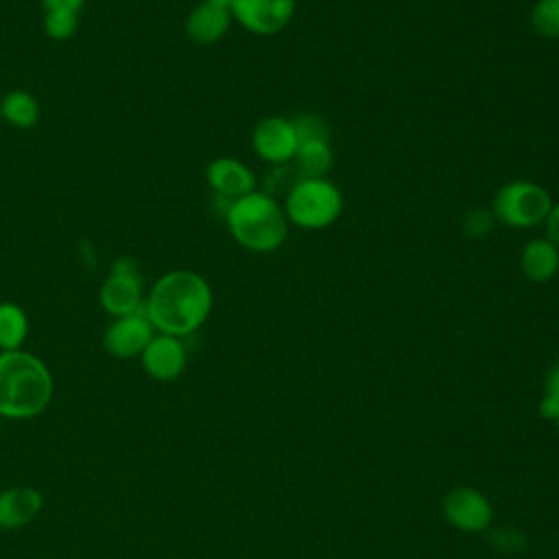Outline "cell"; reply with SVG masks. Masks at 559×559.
Instances as JSON below:
<instances>
[{"label": "cell", "mask_w": 559, "mask_h": 559, "mask_svg": "<svg viewBox=\"0 0 559 559\" xmlns=\"http://www.w3.org/2000/svg\"><path fill=\"white\" fill-rule=\"evenodd\" d=\"M251 146L255 155L271 166H282L293 162L299 146L293 118H284V116L262 118L251 131Z\"/></svg>", "instance_id": "ba28073f"}, {"label": "cell", "mask_w": 559, "mask_h": 559, "mask_svg": "<svg viewBox=\"0 0 559 559\" xmlns=\"http://www.w3.org/2000/svg\"><path fill=\"white\" fill-rule=\"evenodd\" d=\"M205 181L214 197L236 201L255 190L253 170L236 157H216L205 166Z\"/></svg>", "instance_id": "7c38bea8"}, {"label": "cell", "mask_w": 559, "mask_h": 559, "mask_svg": "<svg viewBox=\"0 0 559 559\" xmlns=\"http://www.w3.org/2000/svg\"><path fill=\"white\" fill-rule=\"evenodd\" d=\"M155 328L144 310L116 317L103 332V347L114 358H138L155 336Z\"/></svg>", "instance_id": "30bf717a"}, {"label": "cell", "mask_w": 559, "mask_h": 559, "mask_svg": "<svg viewBox=\"0 0 559 559\" xmlns=\"http://www.w3.org/2000/svg\"><path fill=\"white\" fill-rule=\"evenodd\" d=\"M555 424H557V428H559V417H557V419H555Z\"/></svg>", "instance_id": "4316f807"}, {"label": "cell", "mask_w": 559, "mask_h": 559, "mask_svg": "<svg viewBox=\"0 0 559 559\" xmlns=\"http://www.w3.org/2000/svg\"><path fill=\"white\" fill-rule=\"evenodd\" d=\"M140 362L148 378L159 382L175 380L181 376L188 362L186 343L179 336L157 332L140 354Z\"/></svg>", "instance_id": "8fae6325"}, {"label": "cell", "mask_w": 559, "mask_h": 559, "mask_svg": "<svg viewBox=\"0 0 559 559\" xmlns=\"http://www.w3.org/2000/svg\"><path fill=\"white\" fill-rule=\"evenodd\" d=\"M295 0H231V17L253 35H275L284 31L295 15Z\"/></svg>", "instance_id": "52a82bcc"}, {"label": "cell", "mask_w": 559, "mask_h": 559, "mask_svg": "<svg viewBox=\"0 0 559 559\" xmlns=\"http://www.w3.org/2000/svg\"><path fill=\"white\" fill-rule=\"evenodd\" d=\"M214 293L210 282L190 269H175L159 275L144 297V314L155 332L186 338L210 317Z\"/></svg>", "instance_id": "6da1fadb"}, {"label": "cell", "mask_w": 559, "mask_h": 559, "mask_svg": "<svg viewBox=\"0 0 559 559\" xmlns=\"http://www.w3.org/2000/svg\"><path fill=\"white\" fill-rule=\"evenodd\" d=\"M52 373L39 356L24 349L0 352V417H37L52 402Z\"/></svg>", "instance_id": "7a4b0ae2"}, {"label": "cell", "mask_w": 559, "mask_h": 559, "mask_svg": "<svg viewBox=\"0 0 559 559\" xmlns=\"http://www.w3.org/2000/svg\"><path fill=\"white\" fill-rule=\"evenodd\" d=\"M539 413L544 419H557L559 417V367H555L546 380V391L539 402Z\"/></svg>", "instance_id": "603a6c76"}, {"label": "cell", "mask_w": 559, "mask_h": 559, "mask_svg": "<svg viewBox=\"0 0 559 559\" xmlns=\"http://www.w3.org/2000/svg\"><path fill=\"white\" fill-rule=\"evenodd\" d=\"M343 212V194L325 177H299L288 188L284 214L288 223L301 229H325L338 221Z\"/></svg>", "instance_id": "277c9868"}, {"label": "cell", "mask_w": 559, "mask_h": 559, "mask_svg": "<svg viewBox=\"0 0 559 559\" xmlns=\"http://www.w3.org/2000/svg\"><path fill=\"white\" fill-rule=\"evenodd\" d=\"M85 0H41L44 11H68V13H81Z\"/></svg>", "instance_id": "d4e9b609"}, {"label": "cell", "mask_w": 559, "mask_h": 559, "mask_svg": "<svg viewBox=\"0 0 559 559\" xmlns=\"http://www.w3.org/2000/svg\"><path fill=\"white\" fill-rule=\"evenodd\" d=\"M231 22H234V17H231L229 7L199 2L188 13L183 28H186V35L190 41H194L199 46H212L227 35Z\"/></svg>", "instance_id": "4fadbf2b"}, {"label": "cell", "mask_w": 559, "mask_h": 559, "mask_svg": "<svg viewBox=\"0 0 559 559\" xmlns=\"http://www.w3.org/2000/svg\"><path fill=\"white\" fill-rule=\"evenodd\" d=\"M39 103L26 90H11L0 96V118L20 131H28L39 122Z\"/></svg>", "instance_id": "2e32d148"}, {"label": "cell", "mask_w": 559, "mask_h": 559, "mask_svg": "<svg viewBox=\"0 0 559 559\" xmlns=\"http://www.w3.org/2000/svg\"><path fill=\"white\" fill-rule=\"evenodd\" d=\"M544 227H546V238L559 249V201L552 203V207L544 221Z\"/></svg>", "instance_id": "cb8c5ba5"}, {"label": "cell", "mask_w": 559, "mask_h": 559, "mask_svg": "<svg viewBox=\"0 0 559 559\" xmlns=\"http://www.w3.org/2000/svg\"><path fill=\"white\" fill-rule=\"evenodd\" d=\"M493 223H496V216L491 210L474 207L463 216L461 227L467 238H485L493 229Z\"/></svg>", "instance_id": "44dd1931"}, {"label": "cell", "mask_w": 559, "mask_h": 559, "mask_svg": "<svg viewBox=\"0 0 559 559\" xmlns=\"http://www.w3.org/2000/svg\"><path fill=\"white\" fill-rule=\"evenodd\" d=\"M520 271L528 282H550L559 273V249L546 236L528 240L520 251Z\"/></svg>", "instance_id": "9a60e30c"}, {"label": "cell", "mask_w": 559, "mask_h": 559, "mask_svg": "<svg viewBox=\"0 0 559 559\" xmlns=\"http://www.w3.org/2000/svg\"><path fill=\"white\" fill-rule=\"evenodd\" d=\"M445 520L463 533L487 531L493 520V507L485 493L469 485L452 487L443 498Z\"/></svg>", "instance_id": "9c48e42d"}, {"label": "cell", "mask_w": 559, "mask_h": 559, "mask_svg": "<svg viewBox=\"0 0 559 559\" xmlns=\"http://www.w3.org/2000/svg\"><path fill=\"white\" fill-rule=\"evenodd\" d=\"M79 28V13L68 11H44V33L55 41L74 37Z\"/></svg>", "instance_id": "ffe728a7"}, {"label": "cell", "mask_w": 559, "mask_h": 559, "mask_svg": "<svg viewBox=\"0 0 559 559\" xmlns=\"http://www.w3.org/2000/svg\"><path fill=\"white\" fill-rule=\"evenodd\" d=\"M144 280L131 258H118L109 266L107 277L98 288V304L111 317H124L144 310Z\"/></svg>", "instance_id": "8992f818"}, {"label": "cell", "mask_w": 559, "mask_h": 559, "mask_svg": "<svg viewBox=\"0 0 559 559\" xmlns=\"http://www.w3.org/2000/svg\"><path fill=\"white\" fill-rule=\"evenodd\" d=\"M531 26L546 39H559V0H537L531 9Z\"/></svg>", "instance_id": "d6986e66"}, {"label": "cell", "mask_w": 559, "mask_h": 559, "mask_svg": "<svg viewBox=\"0 0 559 559\" xmlns=\"http://www.w3.org/2000/svg\"><path fill=\"white\" fill-rule=\"evenodd\" d=\"M552 207L550 192L533 181L513 179L502 183L491 201L496 221L515 229H528L542 225Z\"/></svg>", "instance_id": "5b68a950"}, {"label": "cell", "mask_w": 559, "mask_h": 559, "mask_svg": "<svg viewBox=\"0 0 559 559\" xmlns=\"http://www.w3.org/2000/svg\"><path fill=\"white\" fill-rule=\"evenodd\" d=\"M41 511V493L33 487H9L0 491V528L13 531L31 524Z\"/></svg>", "instance_id": "5bb4252c"}, {"label": "cell", "mask_w": 559, "mask_h": 559, "mask_svg": "<svg viewBox=\"0 0 559 559\" xmlns=\"http://www.w3.org/2000/svg\"><path fill=\"white\" fill-rule=\"evenodd\" d=\"M293 162L299 177H325V173L332 168V162H334L330 140L299 142Z\"/></svg>", "instance_id": "e0dca14e"}, {"label": "cell", "mask_w": 559, "mask_h": 559, "mask_svg": "<svg viewBox=\"0 0 559 559\" xmlns=\"http://www.w3.org/2000/svg\"><path fill=\"white\" fill-rule=\"evenodd\" d=\"M293 124H295L299 142H306V140H330L328 124L323 122V118H319L314 114H304L299 118H293Z\"/></svg>", "instance_id": "7402d4cb"}, {"label": "cell", "mask_w": 559, "mask_h": 559, "mask_svg": "<svg viewBox=\"0 0 559 559\" xmlns=\"http://www.w3.org/2000/svg\"><path fill=\"white\" fill-rule=\"evenodd\" d=\"M199 2H210V4H218V7H229L231 0H199Z\"/></svg>", "instance_id": "484cf974"}, {"label": "cell", "mask_w": 559, "mask_h": 559, "mask_svg": "<svg viewBox=\"0 0 559 559\" xmlns=\"http://www.w3.org/2000/svg\"><path fill=\"white\" fill-rule=\"evenodd\" d=\"M28 336V317L22 306L0 301V352L22 349Z\"/></svg>", "instance_id": "ac0fdd59"}, {"label": "cell", "mask_w": 559, "mask_h": 559, "mask_svg": "<svg viewBox=\"0 0 559 559\" xmlns=\"http://www.w3.org/2000/svg\"><path fill=\"white\" fill-rule=\"evenodd\" d=\"M223 218L231 238L253 253H271L280 249L288 236L284 207L264 190H253L231 201Z\"/></svg>", "instance_id": "3957f363"}]
</instances>
